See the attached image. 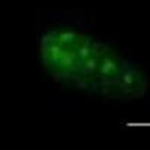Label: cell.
<instances>
[{
    "label": "cell",
    "mask_w": 150,
    "mask_h": 150,
    "mask_svg": "<svg viewBox=\"0 0 150 150\" xmlns=\"http://www.w3.org/2000/svg\"><path fill=\"white\" fill-rule=\"evenodd\" d=\"M43 66L57 82L104 99L129 101L144 96L145 73L132 60L93 36L53 30L40 45Z\"/></svg>",
    "instance_id": "cell-1"
}]
</instances>
